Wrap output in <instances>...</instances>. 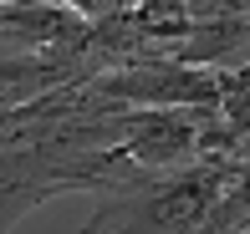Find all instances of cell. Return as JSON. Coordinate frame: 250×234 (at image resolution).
Here are the masks:
<instances>
[{
  "mask_svg": "<svg viewBox=\"0 0 250 234\" xmlns=\"http://www.w3.org/2000/svg\"><path fill=\"white\" fill-rule=\"evenodd\" d=\"M240 158V153H235ZM235 158H209L189 168H138L97 188V209L82 234H199L204 214L235 178Z\"/></svg>",
  "mask_w": 250,
  "mask_h": 234,
  "instance_id": "1",
  "label": "cell"
},
{
  "mask_svg": "<svg viewBox=\"0 0 250 234\" xmlns=\"http://www.w3.org/2000/svg\"><path fill=\"white\" fill-rule=\"evenodd\" d=\"M82 76H97L87 51H82V41H72L62 51H46V56L16 51V46L0 41V112H10L21 102H36L41 92H56V87L82 82Z\"/></svg>",
  "mask_w": 250,
  "mask_h": 234,
  "instance_id": "2",
  "label": "cell"
},
{
  "mask_svg": "<svg viewBox=\"0 0 250 234\" xmlns=\"http://www.w3.org/2000/svg\"><path fill=\"white\" fill-rule=\"evenodd\" d=\"M82 31H87V16H77L62 0H5L0 5V41L16 51L46 56V51L82 41Z\"/></svg>",
  "mask_w": 250,
  "mask_h": 234,
  "instance_id": "3",
  "label": "cell"
},
{
  "mask_svg": "<svg viewBox=\"0 0 250 234\" xmlns=\"http://www.w3.org/2000/svg\"><path fill=\"white\" fill-rule=\"evenodd\" d=\"M214 112L225 117V127H230L235 138L250 143V61L220 72V102H214Z\"/></svg>",
  "mask_w": 250,
  "mask_h": 234,
  "instance_id": "4",
  "label": "cell"
},
{
  "mask_svg": "<svg viewBox=\"0 0 250 234\" xmlns=\"http://www.w3.org/2000/svg\"><path fill=\"white\" fill-rule=\"evenodd\" d=\"M62 5H72L87 20H102V16H118V10H133L138 0H62Z\"/></svg>",
  "mask_w": 250,
  "mask_h": 234,
  "instance_id": "5",
  "label": "cell"
},
{
  "mask_svg": "<svg viewBox=\"0 0 250 234\" xmlns=\"http://www.w3.org/2000/svg\"><path fill=\"white\" fill-rule=\"evenodd\" d=\"M235 234H250V224H245V229H235Z\"/></svg>",
  "mask_w": 250,
  "mask_h": 234,
  "instance_id": "6",
  "label": "cell"
}]
</instances>
